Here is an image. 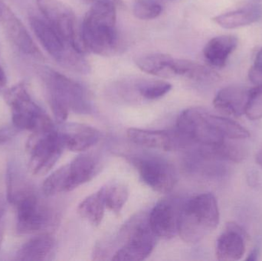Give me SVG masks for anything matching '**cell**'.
Here are the masks:
<instances>
[{
    "instance_id": "1",
    "label": "cell",
    "mask_w": 262,
    "mask_h": 261,
    "mask_svg": "<svg viewBox=\"0 0 262 261\" xmlns=\"http://www.w3.org/2000/svg\"><path fill=\"white\" fill-rule=\"evenodd\" d=\"M176 130L185 147L195 146L200 156L227 139L240 140L250 136L249 130L235 121L201 107L183 110L177 119Z\"/></svg>"
},
{
    "instance_id": "2",
    "label": "cell",
    "mask_w": 262,
    "mask_h": 261,
    "mask_svg": "<svg viewBox=\"0 0 262 261\" xmlns=\"http://www.w3.org/2000/svg\"><path fill=\"white\" fill-rule=\"evenodd\" d=\"M40 75L47 90L52 113L59 124L67 120L70 110L80 114L92 112L90 97L81 84L50 67H41Z\"/></svg>"
},
{
    "instance_id": "3",
    "label": "cell",
    "mask_w": 262,
    "mask_h": 261,
    "mask_svg": "<svg viewBox=\"0 0 262 261\" xmlns=\"http://www.w3.org/2000/svg\"><path fill=\"white\" fill-rule=\"evenodd\" d=\"M117 8L92 5L81 25V41L86 51L101 56H112L119 51L116 28Z\"/></svg>"
},
{
    "instance_id": "4",
    "label": "cell",
    "mask_w": 262,
    "mask_h": 261,
    "mask_svg": "<svg viewBox=\"0 0 262 261\" xmlns=\"http://www.w3.org/2000/svg\"><path fill=\"white\" fill-rule=\"evenodd\" d=\"M219 223L216 198L212 193H203L183 202L178 234L186 243H198L212 232Z\"/></svg>"
},
{
    "instance_id": "5",
    "label": "cell",
    "mask_w": 262,
    "mask_h": 261,
    "mask_svg": "<svg viewBox=\"0 0 262 261\" xmlns=\"http://www.w3.org/2000/svg\"><path fill=\"white\" fill-rule=\"evenodd\" d=\"M29 23L41 45L58 64L78 73H90L92 67L83 53L61 38L46 20L34 15Z\"/></svg>"
},
{
    "instance_id": "6",
    "label": "cell",
    "mask_w": 262,
    "mask_h": 261,
    "mask_svg": "<svg viewBox=\"0 0 262 261\" xmlns=\"http://www.w3.org/2000/svg\"><path fill=\"white\" fill-rule=\"evenodd\" d=\"M118 239L123 244L112 260L140 261L150 255L159 238L151 229L148 216L139 214L124 225Z\"/></svg>"
},
{
    "instance_id": "7",
    "label": "cell",
    "mask_w": 262,
    "mask_h": 261,
    "mask_svg": "<svg viewBox=\"0 0 262 261\" xmlns=\"http://www.w3.org/2000/svg\"><path fill=\"white\" fill-rule=\"evenodd\" d=\"M4 99L12 113V122L20 130L49 132L55 129L46 112L31 98L25 84L20 83L8 89Z\"/></svg>"
},
{
    "instance_id": "8",
    "label": "cell",
    "mask_w": 262,
    "mask_h": 261,
    "mask_svg": "<svg viewBox=\"0 0 262 261\" xmlns=\"http://www.w3.org/2000/svg\"><path fill=\"white\" fill-rule=\"evenodd\" d=\"M64 144L55 129L49 132H33L26 144L30 153L29 170L35 176L47 174L64 150Z\"/></svg>"
},
{
    "instance_id": "9",
    "label": "cell",
    "mask_w": 262,
    "mask_h": 261,
    "mask_svg": "<svg viewBox=\"0 0 262 261\" xmlns=\"http://www.w3.org/2000/svg\"><path fill=\"white\" fill-rule=\"evenodd\" d=\"M143 182L159 193H170L178 180L174 165L166 159L150 155H136L130 157Z\"/></svg>"
},
{
    "instance_id": "10",
    "label": "cell",
    "mask_w": 262,
    "mask_h": 261,
    "mask_svg": "<svg viewBox=\"0 0 262 261\" xmlns=\"http://www.w3.org/2000/svg\"><path fill=\"white\" fill-rule=\"evenodd\" d=\"M36 3L46 21L61 38L78 52H87L77 30L75 12L69 6L58 0H36Z\"/></svg>"
},
{
    "instance_id": "11",
    "label": "cell",
    "mask_w": 262,
    "mask_h": 261,
    "mask_svg": "<svg viewBox=\"0 0 262 261\" xmlns=\"http://www.w3.org/2000/svg\"><path fill=\"white\" fill-rule=\"evenodd\" d=\"M13 205L17 211L16 229L20 234L42 231L52 222V212L39 202L32 189L20 196Z\"/></svg>"
},
{
    "instance_id": "12",
    "label": "cell",
    "mask_w": 262,
    "mask_h": 261,
    "mask_svg": "<svg viewBox=\"0 0 262 261\" xmlns=\"http://www.w3.org/2000/svg\"><path fill=\"white\" fill-rule=\"evenodd\" d=\"M183 202L180 198L167 197L156 204L148 216L149 226L157 237L171 239L178 234L179 221Z\"/></svg>"
},
{
    "instance_id": "13",
    "label": "cell",
    "mask_w": 262,
    "mask_h": 261,
    "mask_svg": "<svg viewBox=\"0 0 262 261\" xmlns=\"http://www.w3.org/2000/svg\"><path fill=\"white\" fill-rule=\"evenodd\" d=\"M0 25L8 39L25 55L41 59V52L34 42L21 20L15 15L12 9L0 1Z\"/></svg>"
},
{
    "instance_id": "14",
    "label": "cell",
    "mask_w": 262,
    "mask_h": 261,
    "mask_svg": "<svg viewBox=\"0 0 262 261\" xmlns=\"http://www.w3.org/2000/svg\"><path fill=\"white\" fill-rule=\"evenodd\" d=\"M246 231L235 222H229L217 239L215 255L221 261L241 260L246 253Z\"/></svg>"
},
{
    "instance_id": "15",
    "label": "cell",
    "mask_w": 262,
    "mask_h": 261,
    "mask_svg": "<svg viewBox=\"0 0 262 261\" xmlns=\"http://www.w3.org/2000/svg\"><path fill=\"white\" fill-rule=\"evenodd\" d=\"M56 131L64 144V148L72 152L87 151L101 138L99 130L87 124L78 123H62Z\"/></svg>"
},
{
    "instance_id": "16",
    "label": "cell",
    "mask_w": 262,
    "mask_h": 261,
    "mask_svg": "<svg viewBox=\"0 0 262 261\" xmlns=\"http://www.w3.org/2000/svg\"><path fill=\"white\" fill-rule=\"evenodd\" d=\"M130 141L148 148L172 151L184 148V144L177 130H148L130 128L127 132Z\"/></svg>"
},
{
    "instance_id": "17",
    "label": "cell",
    "mask_w": 262,
    "mask_h": 261,
    "mask_svg": "<svg viewBox=\"0 0 262 261\" xmlns=\"http://www.w3.org/2000/svg\"><path fill=\"white\" fill-rule=\"evenodd\" d=\"M250 89L238 85L223 87L215 95L213 106L224 114L239 117L246 112Z\"/></svg>"
},
{
    "instance_id": "18",
    "label": "cell",
    "mask_w": 262,
    "mask_h": 261,
    "mask_svg": "<svg viewBox=\"0 0 262 261\" xmlns=\"http://www.w3.org/2000/svg\"><path fill=\"white\" fill-rule=\"evenodd\" d=\"M238 46V38L235 35H224L209 40L204 49L203 55L209 65L222 68L226 66L229 56Z\"/></svg>"
},
{
    "instance_id": "19",
    "label": "cell",
    "mask_w": 262,
    "mask_h": 261,
    "mask_svg": "<svg viewBox=\"0 0 262 261\" xmlns=\"http://www.w3.org/2000/svg\"><path fill=\"white\" fill-rule=\"evenodd\" d=\"M69 192L92 180L100 170V162L95 155L83 153L69 164Z\"/></svg>"
},
{
    "instance_id": "20",
    "label": "cell",
    "mask_w": 262,
    "mask_h": 261,
    "mask_svg": "<svg viewBox=\"0 0 262 261\" xmlns=\"http://www.w3.org/2000/svg\"><path fill=\"white\" fill-rule=\"evenodd\" d=\"M135 63L142 72L149 75L165 78L178 76L177 58L166 54H148L136 58Z\"/></svg>"
},
{
    "instance_id": "21",
    "label": "cell",
    "mask_w": 262,
    "mask_h": 261,
    "mask_svg": "<svg viewBox=\"0 0 262 261\" xmlns=\"http://www.w3.org/2000/svg\"><path fill=\"white\" fill-rule=\"evenodd\" d=\"M55 242L49 234H42L30 239L17 253L16 259L21 261L47 260L55 249Z\"/></svg>"
},
{
    "instance_id": "22",
    "label": "cell",
    "mask_w": 262,
    "mask_h": 261,
    "mask_svg": "<svg viewBox=\"0 0 262 261\" xmlns=\"http://www.w3.org/2000/svg\"><path fill=\"white\" fill-rule=\"evenodd\" d=\"M261 16V9L258 5H249L235 11L226 12L212 18L214 22L226 29H237L253 24Z\"/></svg>"
},
{
    "instance_id": "23",
    "label": "cell",
    "mask_w": 262,
    "mask_h": 261,
    "mask_svg": "<svg viewBox=\"0 0 262 261\" xmlns=\"http://www.w3.org/2000/svg\"><path fill=\"white\" fill-rule=\"evenodd\" d=\"M105 202L102 192L98 190L88 196L78 207V213L84 220L95 226H98L104 219Z\"/></svg>"
},
{
    "instance_id": "24",
    "label": "cell",
    "mask_w": 262,
    "mask_h": 261,
    "mask_svg": "<svg viewBox=\"0 0 262 261\" xmlns=\"http://www.w3.org/2000/svg\"><path fill=\"white\" fill-rule=\"evenodd\" d=\"M102 192L106 208L119 215L129 197V190L125 184L110 182L100 188Z\"/></svg>"
},
{
    "instance_id": "25",
    "label": "cell",
    "mask_w": 262,
    "mask_h": 261,
    "mask_svg": "<svg viewBox=\"0 0 262 261\" xmlns=\"http://www.w3.org/2000/svg\"><path fill=\"white\" fill-rule=\"evenodd\" d=\"M136 88L140 101H154L169 93L172 84L160 80L136 78Z\"/></svg>"
},
{
    "instance_id": "26",
    "label": "cell",
    "mask_w": 262,
    "mask_h": 261,
    "mask_svg": "<svg viewBox=\"0 0 262 261\" xmlns=\"http://www.w3.org/2000/svg\"><path fill=\"white\" fill-rule=\"evenodd\" d=\"M42 192L48 197L69 192V164L63 165L47 177L43 182Z\"/></svg>"
},
{
    "instance_id": "27",
    "label": "cell",
    "mask_w": 262,
    "mask_h": 261,
    "mask_svg": "<svg viewBox=\"0 0 262 261\" xmlns=\"http://www.w3.org/2000/svg\"><path fill=\"white\" fill-rule=\"evenodd\" d=\"M163 12V7L152 0H137L133 7V12L141 20H150L157 18Z\"/></svg>"
},
{
    "instance_id": "28",
    "label": "cell",
    "mask_w": 262,
    "mask_h": 261,
    "mask_svg": "<svg viewBox=\"0 0 262 261\" xmlns=\"http://www.w3.org/2000/svg\"><path fill=\"white\" fill-rule=\"evenodd\" d=\"M245 114L250 121L262 118V84L250 89Z\"/></svg>"
},
{
    "instance_id": "29",
    "label": "cell",
    "mask_w": 262,
    "mask_h": 261,
    "mask_svg": "<svg viewBox=\"0 0 262 261\" xmlns=\"http://www.w3.org/2000/svg\"><path fill=\"white\" fill-rule=\"evenodd\" d=\"M249 79L255 84H262V48L255 56L253 65L249 70Z\"/></svg>"
},
{
    "instance_id": "30",
    "label": "cell",
    "mask_w": 262,
    "mask_h": 261,
    "mask_svg": "<svg viewBox=\"0 0 262 261\" xmlns=\"http://www.w3.org/2000/svg\"><path fill=\"white\" fill-rule=\"evenodd\" d=\"M19 130L14 124L0 127V146L4 145L12 140L17 136Z\"/></svg>"
},
{
    "instance_id": "31",
    "label": "cell",
    "mask_w": 262,
    "mask_h": 261,
    "mask_svg": "<svg viewBox=\"0 0 262 261\" xmlns=\"http://www.w3.org/2000/svg\"><path fill=\"white\" fill-rule=\"evenodd\" d=\"M92 5H106V6H115V7H123L124 3L122 0H86Z\"/></svg>"
},
{
    "instance_id": "32",
    "label": "cell",
    "mask_w": 262,
    "mask_h": 261,
    "mask_svg": "<svg viewBox=\"0 0 262 261\" xmlns=\"http://www.w3.org/2000/svg\"><path fill=\"white\" fill-rule=\"evenodd\" d=\"M6 84H7V78L4 70L0 65V91H2V90L6 87Z\"/></svg>"
},
{
    "instance_id": "33",
    "label": "cell",
    "mask_w": 262,
    "mask_h": 261,
    "mask_svg": "<svg viewBox=\"0 0 262 261\" xmlns=\"http://www.w3.org/2000/svg\"><path fill=\"white\" fill-rule=\"evenodd\" d=\"M258 255H259V248H255L253 250H252V251H251L250 254L248 256L246 260L249 261H255L258 260Z\"/></svg>"
},
{
    "instance_id": "34",
    "label": "cell",
    "mask_w": 262,
    "mask_h": 261,
    "mask_svg": "<svg viewBox=\"0 0 262 261\" xmlns=\"http://www.w3.org/2000/svg\"><path fill=\"white\" fill-rule=\"evenodd\" d=\"M5 211H6V202H5L4 197L0 195V223H2V219L4 216Z\"/></svg>"
},
{
    "instance_id": "35",
    "label": "cell",
    "mask_w": 262,
    "mask_h": 261,
    "mask_svg": "<svg viewBox=\"0 0 262 261\" xmlns=\"http://www.w3.org/2000/svg\"><path fill=\"white\" fill-rule=\"evenodd\" d=\"M255 161H256L257 164L262 168V147L255 155Z\"/></svg>"
},
{
    "instance_id": "36",
    "label": "cell",
    "mask_w": 262,
    "mask_h": 261,
    "mask_svg": "<svg viewBox=\"0 0 262 261\" xmlns=\"http://www.w3.org/2000/svg\"><path fill=\"white\" fill-rule=\"evenodd\" d=\"M3 234H4V225L2 222L0 223V248H1L2 242H3Z\"/></svg>"
}]
</instances>
